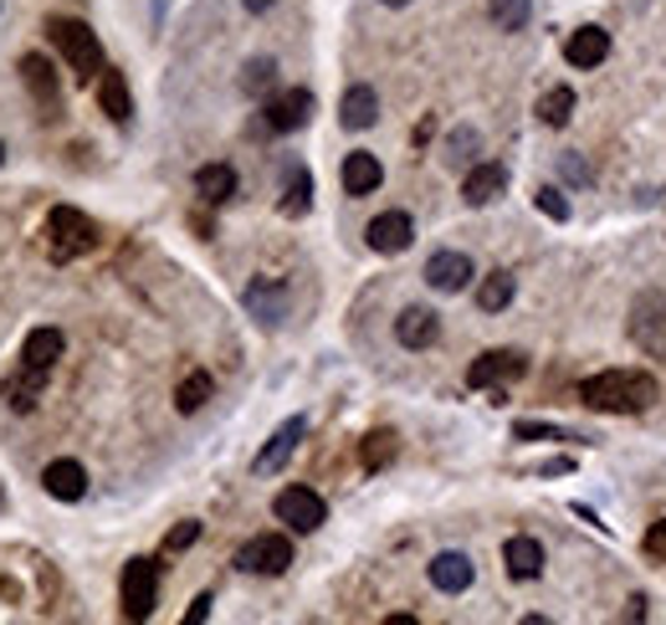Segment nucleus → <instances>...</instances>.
Wrapping results in <instances>:
<instances>
[{
    "label": "nucleus",
    "instance_id": "1",
    "mask_svg": "<svg viewBox=\"0 0 666 625\" xmlns=\"http://www.w3.org/2000/svg\"><path fill=\"white\" fill-rule=\"evenodd\" d=\"M579 401L590 410H605V416H636V410L656 405V380L646 370H605L579 385Z\"/></svg>",
    "mask_w": 666,
    "mask_h": 625
},
{
    "label": "nucleus",
    "instance_id": "2",
    "mask_svg": "<svg viewBox=\"0 0 666 625\" xmlns=\"http://www.w3.org/2000/svg\"><path fill=\"white\" fill-rule=\"evenodd\" d=\"M46 36L57 42L62 62H67L77 77H98V73H103V46H98V31H92L88 21L57 15V21H46Z\"/></svg>",
    "mask_w": 666,
    "mask_h": 625
},
{
    "label": "nucleus",
    "instance_id": "3",
    "mask_svg": "<svg viewBox=\"0 0 666 625\" xmlns=\"http://www.w3.org/2000/svg\"><path fill=\"white\" fill-rule=\"evenodd\" d=\"M98 246V226L73 206H57L46 216V256L52 262H73V256H88Z\"/></svg>",
    "mask_w": 666,
    "mask_h": 625
},
{
    "label": "nucleus",
    "instance_id": "4",
    "mask_svg": "<svg viewBox=\"0 0 666 625\" xmlns=\"http://www.w3.org/2000/svg\"><path fill=\"white\" fill-rule=\"evenodd\" d=\"M631 343H636L646 359H656V364H666V293H636V303H631Z\"/></svg>",
    "mask_w": 666,
    "mask_h": 625
},
{
    "label": "nucleus",
    "instance_id": "5",
    "mask_svg": "<svg viewBox=\"0 0 666 625\" xmlns=\"http://www.w3.org/2000/svg\"><path fill=\"white\" fill-rule=\"evenodd\" d=\"M119 600L129 621H149L154 605H160V564L154 559H129L119 580Z\"/></svg>",
    "mask_w": 666,
    "mask_h": 625
},
{
    "label": "nucleus",
    "instance_id": "6",
    "mask_svg": "<svg viewBox=\"0 0 666 625\" xmlns=\"http://www.w3.org/2000/svg\"><path fill=\"white\" fill-rule=\"evenodd\" d=\"M272 513H277L293 534H318L328 518V503L318 497L313 487H282L277 492V503H272Z\"/></svg>",
    "mask_w": 666,
    "mask_h": 625
},
{
    "label": "nucleus",
    "instance_id": "7",
    "mask_svg": "<svg viewBox=\"0 0 666 625\" xmlns=\"http://www.w3.org/2000/svg\"><path fill=\"white\" fill-rule=\"evenodd\" d=\"M528 374V359L518 349H488V354L472 359V370H467V385L472 390H492V385H507V380H518Z\"/></svg>",
    "mask_w": 666,
    "mask_h": 625
},
{
    "label": "nucleus",
    "instance_id": "8",
    "mask_svg": "<svg viewBox=\"0 0 666 625\" xmlns=\"http://www.w3.org/2000/svg\"><path fill=\"white\" fill-rule=\"evenodd\" d=\"M287 564H293V544L282 534H256L237 553V569H247V574H282Z\"/></svg>",
    "mask_w": 666,
    "mask_h": 625
},
{
    "label": "nucleus",
    "instance_id": "9",
    "mask_svg": "<svg viewBox=\"0 0 666 625\" xmlns=\"http://www.w3.org/2000/svg\"><path fill=\"white\" fill-rule=\"evenodd\" d=\"M21 83H26V92L36 98V108H42L46 119L52 113H62V83H57V67L42 57V52H26L21 57Z\"/></svg>",
    "mask_w": 666,
    "mask_h": 625
},
{
    "label": "nucleus",
    "instance_id": "10",
    "mask_svg": "<svg viewBox=\"0 0 666 625\" xmlns=\"http://www.w3.org/2000/svg\"><path fill=\"white\" fill-rule=\"evenodd\" d=\"M303 431H308V420H303V416H287V420H282L277 431H272V441H266V447L256 451L252 472H256V476L282 472V467H287V457L297 451V441H303Z\"/></svg>",
    "mask_w": 666,
    "mask_h": 625
},
{
    "label": "nucleus",
    "instance_id": "11",
    "mask_svg": "<svg viewBox=\"0 0 666 625\" xmlns=\"http://www.w3.org/2000/svg\"><path fill=\"white\" fill-rule=\"evenodd\" d=\"M364 241H370L380 256H395V252H405V246L415 241V221L405 216V210H385V216H374V221H370Z\"/></svg>",
    "mask_w": 666,
    "mask_h": 625
},
{
    "label": "nucleus",
    "instance_id": "12",
    "mask_svg": "<svg viewBox=\"0 0 666 625\" xmlns=\"http://www.w3.org/2000/svg\"><path fill=\"white\" fill-rule=\"evenodd\" d=\"M308 119H313V92L308 88H287L266 103V129H277V134H293V129H303Z\"/></svg>",
    "mask_w": 666,
    "mask_h": 625
},
{
    "label": "nucleus",
    "instance_id": "13",
    "mask_svg": "<svg viewBox=\"0 0 666 625\" xmlns=\"http://www.w3.org/2000/svg\"><path fill=\"white\" fill-rule=\"evenodd\" d=\"M426 283L436 293H461V287L472 283V256L467 252H436L426 262Z\"/></svg>",
    "mask_w": 666,
    "mask_h": 625
},
{
    "label": "nucleus",
    "instance_id": "14",
    "mask_svg": "<svg viewBox=\"0 0 666 625\" xmlns=\"http://www.w3.org/2000/svg\"><path fill=\"white\" fill-rule=\"evenodd\" d=\"M503 190H507V169H503V164H492V160L472 164L467 179H461V200H467V206H492Z\"/></svg>",
    "mask_w": 666,
    "mask_h": 625
},
{
    "label": "nucleus",
    "instance_id": "15",
    "mask_svg": "<svg viewBox=\"0 0 666 625\" xmlns=\"http://www.w3.org/2000/svg\"><path fill=\"white\" fill-rule=\"evenodd\" d=\"M472 580H477V569L467 553H436L430 559V584L441 595H461V590H472Z\"/></svg>",
    "mask_w": 666,
    "mask_h": 625
},
{
    "label": "nucleus",
    "instance_id": "16",
    "mask_svg": "<svg viewBox=\"0 0 666 625\" xmlns=\"http://www.w3.org/2000/svg\"><path fill=\"white\" fill-rule=\"evenodd\" d=\"M395 339L405 343V349H430V343L441 339V318L430 308H405L395 318Z\"/></svg>",
    "mask_w": 666,
    "mask_h": 625
},
{
    "label": "nucleus",
    "instance_id": "17",
    "mask_svg": "<svg viewBox=\"0 0 666 625\" xmlns=\"http://www.w3.org/2000/svg\"><path fill=\"white\" fill-rule=\"evenodd\" d=\"M605 57H610V31H600V26H579L564 42V62L569 67H600Z\"/></svg>",
    "mask_w": 666,
    "mask_h": 625
},
{
    "label": "nucleus",
    "instance_id": "18",
    "mask_svg": "<svg viewBox=\"0 0 666 625\" xmlns=\"http://www.w3.org/2000/svg\"><path fill=\"white\" fill-rule=\"evenodd\" d=\"M42 487L57 497V503H77L83 492H88V472H83V462H73V457H62V462H52L42 472Z\"/></svg>",
    "mask_w": 666,
    "mask_h": 625
},
{
    "label": "nucleus",
    "instance_id": "19",
    "mask_svg": "<svg viewBox=\"0 0 666 625\" xmlns=\"http://www.w3.org/2000/svg\"><path fill=\"white\" fill-rule=\"evenodd\" d=\"M503 564H507V574H513V580H538V574H544V544H538V538H528V534L507 538Z\"/></svg>",
    "mask_w": 666,
    "mask_h": 625
},
{
    "label": "nucleus",
    "instance_id": "20",
    "mask_svg": "<svg viewBox=\"0 0 666 625\" xmlns=\"http://www.w3.org/2000/svg\"><path fill=\"white\" fill-rule=\"evenodd\" d=\"M62 349H67V339H62L57 328H31L26 333V343H21V364H26V370H52V364H57L62 359Z\"/></svg>",
    "mask_w": 666,
    "mask_h": 625
},
{
    "label": "nucleus",
    "instance_id": "21",
    "mask_svg": "<svg viewBox=\"0 0 666 625\" xmlns=\"http://www.w3.org/2000/svg\"><path fill=\"white\" fill-rule=\"evenodd\" d=\"M195 195H200L206 206H226V200L237 195V169H231V164H200V169H195Z\"/></svg>",
    "mask_w": 666,
    "mask_h": 625
},
{
    "label": "nucleus",
    "instance_id": "22",
    "mask_svg": "<svg viewBox=\"0 0 666 625\" xmlns=\"http://www.w3.org/2000/svg\"><path fill=\"white\" fill-rule=\"evenodd\" d=\"M98 108H103L113 123H129L133 119L129 83H123V73H113V67H103V73H98Z\"/></svg>",
    "mask_w": 666,
    "mask_h": 625
},
{
    "label": "nucleus",
    "instance_id": "23",
    "mask_svg": "<svg viewBox=\"0 0 666 625\" xmlns=\"http://www.w3.org/2000/svg\"><path fill=\"white\" fill-rule=\"evenodd\" d=\"M339 179H343V190H349V195H370V190H380L385 169H380V160H374V154L359 150V154H349V160H343Z\"/></svg>",
    "mask_w": 666,
    "mask_h": 625
},
{
    "label": "nucleus",
    "instance_id": "24",
    "mask_svg": "<svg viewBox=\"0 0 666 625\" xmlns=\"http://www.w3.org/2000/svg\"><path fill=\"white\" fill-rule=\"evenodd\" d=\"M247 312H252L256 324H282L287 318V293H282L277 283H252L247 287Z\"/></svg>",
    "mask_w": 666,
    "mask_h": 625
},
{
    "label": "nucleus",
    "instance_id": "25",
    "mask_svg": "<svg viewBox=\"0 0 666 625\" xmlns=\"http://www.w3.org/2000/svg\"><path fill=\"white\" fill-rule=\"evenodd\" d=\"M380 119V98H374V88H349L343 92V103H339V123L343 129H370V123Z\"/></svg>",
    "mask_w": 666,
    "mask_h": 625
},
{
    "label": "nucleus",
    "instance_id": "26",
    "mask_svg": "<svg viewBox=\"0 0 666 625\" xmlns=\"http://www.w3.org/2000/svg\"><path fill=\"white\" fill-rule=\"evenodd\" d=\"M513 293H518V283H513V272H488L482 277V287H477V308L482 312H503L507 303H513Z\"/></svg>",
    "mask_w": 666,
    "mask_h": 625
},
{
    "label": "nucleus",
    "instance_id": "27",
    "mask_svg": "<svg viewBox=\"0 0 666 625\" xmlns=\"http://www.w3.org/2000/svg\"><path fill=\"white\" fill-rule=\"evenodd\" d=\"M477 150H482V134H477V129H451L441 144V160L451 164V169H472Z\"/></svg>",
    "mask_w": 666,
    "mask_h": 625
},
{
    "label": "nucleus",
    "instance_id": "28",
    "mask_svg": "<svg viewBox=\"0 0 666 625\" xmlns=\"http://www.w3.org/2000/svg\"><path fill=\"white\" fill-rule=\"evenodd\" d=\"M308 206H313V175L303 169V164H293L287 169V190H282V216H308Z\"/></svg>",
    "mask_w": 666,
    "mask_h": 625
},
{
    "label": "nucleus",
    "instance_id": "29",
    "mask_svg": "<svg viewBox=\"0 0 666 625\" xmlns=\"http://www.w3.org/2000/svg\"><path fill=\"white\" fill-rule=\"evenodd\" d=\"M395 451H400L395 431H370L359 441V462H364V472H385V467L395 462Z\"/></svg>",
    "mask_w": 666,
    "mask_h": 625
},
{
    "label": "nucleus",
    "instance_id": "30",
    "mask_svg": "<svg viewBox=\"0 0 666 625\" xmlns=\"http://www.w3.org/2000/svg\"><path fill=\"white\" fill-rule=\"evenodd\" d=\"M210 374L206 370H195V374H185V380H179V390H175V405H179V416H195V410H200V405L210 401Z\"/></svg>",
    "mask_w": 666,
    "mask_h": 625
},
{
    "label": "nucleus",
    "instance_id": "31",
    "mask_svg": "<svg viewBox=\"0 0 666 625\" xmlns=\"http://www.w3.org/2000/svg\"><path fill=\"white\" fill-rule=\"evenodd\" d=\"M569 113H575V88H548L544 98H538V119H544L548 129H564Z\"/></svg>",
    "mask_w": 666,
    "mask_h": 625
},
{
    "label": "nucleus",
    "instance_id": "32",
    "mask_svg": "<svg viewBox=\"0 0 666 625\" xmlns=\"http://www.w3.org/2000/svg\"><path fill=\"white\" fill-rule=\"evenodd\" d=\"M277 88V62L272 57H252L247 62V73H241V92L247 98H262V92Z\"/></svg>",
    "mask_w": 666,
    "mask_h": 625
},
{
    "label": "nucleus",
    "instance_id": "33",
    "mask_svg": "<svg viewBox=\"0 0 666 625\" xmlns=\"http://www.w3.org/2000/svg\"><path fill=\"white\" fill-rule=\"evenodd\" d=\"M42 380H46L42 370H26V364H21V380L6 385V405H11V410H31L36 395H42Z\"/></svg>",
    "mask_w": 666,
    "mask_h": 625
},
{
    "label": "nucleus",
    "instance_id": "34",
    "mask_svg": "<svg viewBox=\"0 0 666 625\" xmlns=\"http://www.w3.org/2000/svg\"><path fill=\"white\" fill-rule=\"evenodd\" d=\"M492 21L503 31H523L528 26V0H492Z\"/></svg>",
    "mask_w": 666,
    "mask_h": 625
},
{
    "label": "nucleus",
    "instance_id": "35",
    "mask_svg": "<svg viewBox=\"0 0 666 625\" xmlns=\"http://www.w3.org/2000/svg\"><path fill=\"white\" fill-rule=\"evenodd\" d=\"M518 441H585V436L575 431H559V426H538V420H518Z\"/></svg>",
    "mask_w": 666,
    "mask_h": 625
},
{
    "label": "nucleus",
    "instance_id": "36",
    "mask_svg": "<svg viewBox=\"0 0 666 625\" xmlns=\"http://www.w3.org/2000/svg\"><path fill=\"white\" fill-rule=\"evenodd\" d=\"M538 210H544L548 221H569V200H564L554 185H544V190H538Z\"/></svg>",
    "mask_w": 666,
    "mask_h": 625
},
{
    "label": "nucleus",
    "instance_id": "37",
    "mask_svg": "<svg viewBox=\"0 0 666 625\" xmlns=\"http://www.w3.org/2000/svg\"><path fill=\"white\" fill-rule=\"evenodd\" d=\"M195 538H200V523H179V528H170V534H164V549L179 553V549H190Z\"/></svg>",
    "mask_w": 666,
    "mask_h": 625
},
{
    "label": "nucleus",
    "instance_id": "38",
    "mask_svg": "<svg viewBox=\"0 0 666 625\" xmlns=\"http://www.w3.org/2000/svg\"><path fill=\"white\" fill-rule=\"evenodd\" d=\"M646 553H652V559H666V523H656L652 534H646Z\"/></svg>",
    "mask_w": 666,
    "mask_h": 625
},
{
    "label": "nucleus",
    "instance_id": "39",
    "mask_svg": "<svg viewBox=\"0 0 666 625\" xmlns=\"http://www.w3.org/2000/svg\"><path fill=\"white\" fill-rule=\"evenodd\" d=\"M206 615H210V595H200V600H195V605H190V611H185V621H190V625H200V621H206Z\"/></svg>",
    "mask_w": 666,
    "mask_h": 625
},
{
    "label": "nucleus",
    "instance_id": "40",
    "mask_svg": "<svg viewBox=\"0 0 666 625\" xmlns=\"http://www.w3.org/2000/svg\"><path fill=\"white\" fill-rule=\"evenodd\" d=\"M564 175H569V179H590V169H585L579 160H569V154H564Z\"/></svg>",
    "mask_w": 666,
    "mask_h": 625
},
{
    "label": "nucleus",
    "instance_id": "41",
    "mask_svg": "<svg viewBox=\"0 0 666 625\" xmlns=\"http://www.w3.org/2000/svg\"><path fill=\"white\" fill-rule=\"evenodd\" d=\"M241 6H247V11H256V15L272 11V0H241Z\"/></svg>",
    "mask_w": 666,
    "mask_h": 625
},
{
    "label": "nucleus",
    "instance_id": "42",
    "mask_svg": "<svg viewBox=\"0 0 666 625\" xmlns=\"http://www.w3.org/2000/svg\"><path fill=\"white\" fill-rule=\"evenodd\" d=\"M164 6H170V0H154V15H160V21H164Z\"/></svg>",
    "mask_w": 666,
    "mask_h": 625
},
{
    "label": "nucleus",
    "instance_id": "43",
    "mask_svg": "<svg viewBox=\"0 0 666 625\" xmlns=\"http://www.w3.org/2000/svg\"><path fill=\"white\" fill-rule=\"evenodd\" d=\"M380 6H395V11H400V6H411V0H380Z\"/></svg>",
    "mask_w": 666,
    "mask_h": 625
},
{
    "label": "nucleus",
    "instance_id": "44",
    "mask_svg": "<svg viewBox=\"0 0 666 625\" xmlns=\"http://www.w3.org/2000/svg\"><path fill=\"white\" fill-rule=\"evenodd\" d=\"M0 164H6V150H0Z\"/></svg>",
    "mask_w": 666,
    "mask_h": 625
}]
</instances>
